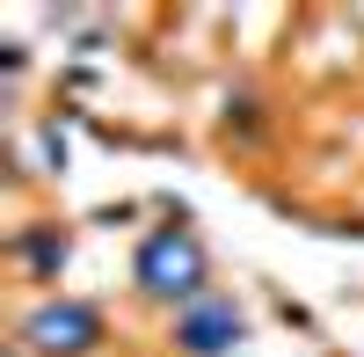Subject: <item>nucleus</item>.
Listing matches in <instances>:
<instances>
[{"mask_svg":"<svg viewBox=\"0 0 364 357\" xmlns=\"http://www.w3.org/2000/svg\"><path fill=\"white\" fill-rule=\"evenodd\" d=\"M139 284L161 292V299H182V292L204 284V248L190 233H154V241L139 248Z\"/></svg>","mask_w":364,"mask_h":357,"instance_id":"f257e3e1","label":"nucleus"},{"mask_svg":"<svg viewBox=\"0 0 364 357\" xmlns=\"http://www.w3.org/2000/svg\"><path fill=\"white\" fill-rule=\"evenodd\" d=\"M95 307H37L29 314V343L37 350H87L95 343Z\"/></svg>","mask_w":364,"mask_h":357,"instance_id":"7ed1b4c3","label":"nucleus"},{"mask_svg":"<svg viewBox=\"0 0 364 357\" xmlns=\"http://www.w3.org/2000/svg\"><path fill=\"white\" fill-rule=\"evenodd\" d=\"M175 343L190 350V357H226V350L240 343L233 299H190V307H182V321H175Z\"/></svg>","mask_w":364,"mask_h":357,"instance_id":"f03ea898","label":"nucleus"},{"mask_svg":"<svg viewBox=\"0 0 364 357\" xmlns=\"http://www.w3.org/2000/svg\"><path fill=\"white\" fill-rule=\"evenodd\" d=\"M51 262H58L51 255V233H29V270H51Z\"/></svg>","mask_w":364,"mask_h":357,"instance_id":"20e7f679","label":"nucleus"}]
</instances>
